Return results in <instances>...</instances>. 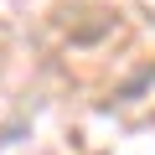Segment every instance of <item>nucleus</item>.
<instances>
[]
</instances>
